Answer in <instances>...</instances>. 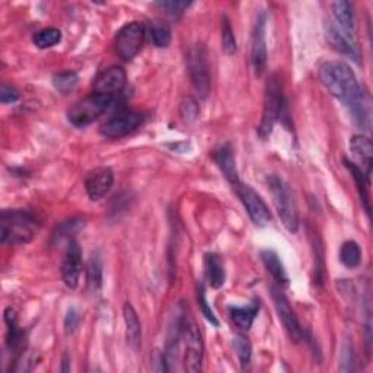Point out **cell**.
I'll list each match as a JSON object with an SVG mask.
<instances>
[{
	"label": "cell",
	"instance_id": "1",
	"mask_svg": "<svg viewBox=\"0 0 373 373\" xmlns=\"http://www.w3.org/2000/svg\"><path fill=\"white\" fill-rule=\"evenodd\" d=\"M320 79L322 85L348 108L353 122L366 129L369 126V108L358 77L351 67L339 60L327 62L320 67Z\"/></svg>",
	"mask_w": 373,
	"mask_h": 373
},
{
	"label": "cell",
	"instance_id": "2",
	"mask_svg": "<svg viewBox=\"0 0 373 373\" xmlns=\"http://www.w3.org/2000/svg\"><path fill=\"white\" fill-rule=\"evenodd\" d=\"M40 222L27 210L5 209L0 214V241L5 245H25L37 235Z\"/></svg>",
	"mask_w": 373,
	"mask_h": 373
},
{
	"label": "cell",
	"instance_id": "3",
	"mask_svg": "<svg viewBox=\"0 0 373 373\" xmlns=\"http://www.w3.org/2000/svg\"><path fill=\"white\" fill-rule=\"evenodd\" d=\"M267 184L270 188L274 207L277 210V214L283 226L290 233H296L299 229V211L290 185L282 178V176L276 174H271L267 176Z\"/></svg>",
	"mask_w": 373,
	"mask_h": 373
},
{
	"label": "cell",
	"instance_id": "4",
	"mask_svg": "<svg viewBox=\"0 0 373 373\" xmlns=\"http://www.w3.org/2000/svg\"><path fill=\"white\" fill-rule=\"evenodd\" d=\"M284 104L286 103H284L283 85L280 77L277 74H271L266 85L263 115L259 126V134L261 139H267V137L271 134L274 124L277 123V120L283 114Z\"/></svg>",
	"mask_w": 373,
	"mask_h": 373
},
{
	"label": "cell",
	"instance_id": "5",
	"mask_svg": "<svg viewBox=\"0 0 373 373\" xmlns=\"http://www.w3.org/2000/svg\"><path fill=\"white\" fill-rule=\"evenodd\" d=\"M183 321V340L185 344V358H184V367L190 373H197L202 370L203 362V339L202 332L195 324L191 313H187V309L181 312Z\"/></svg>",
	"mask_w": 373,
	"mask_h": 373
},
{
	"label": "cell",
	"instance_id": "6",
	"mask_svg": "<svg viewBox=\"0 0 373 373\" xmlns=\"http://www.w3.org/2000/svg\"><path fill=\"white\" fill-rule=\"evenodd\" d=\"M114 96L104 93H92L79 103H76L69 111V122L76 127H84L93 123L112 104Z\"/></svg>",
	"mask_w": 373,
	"mask_h": 373
},
{
	"label": "cell",
	"instance_id": "7",
	"mask_svg": "<svg viewBox=\"0 0 373 373\" xmlns=\"http://www.w3.org/2000/svg\"><path fill=\"white\" fill-rule=\"evenodd\" d=\"M187 67L194 91L200 98L206 100L210 93V70L207 63V53L202 44H195L188 48Z\"/></svg>",
	"mask_w": 373,
	"mask_h": 373
},
{
	"label": "cell",
	"instance_id": "8",
	"mask_svg": "<svg viewBox=\"0 0 373 373\" xmlns=\"http://www.w3.org/2000/svg\"><path fill=\"white\" fill-rule=\"evenodd\" d=\"M145 41V27L140 22H129L115 35L114 48L117 55L129 62L140 51Z\"/></svg>",
	"mask_w": 373,
	"mask_h": 373
},
{
	"label": "cell",
	"instance_id": "9",
	"mask_svg": "<svg viewBox=\"0 0 373 373\" xmlns=\"http://www.w3.org/2000/svg\"><path fill=\"white\" fill-rule=\"evenodd\" d=\"M232 188L238 194V197L241 199L252 223L260 228L267 226L271 221V213L266 202L261 199V195L255 190H252L248 184H244L242 181L232 185Z\"/></svg>",
	"mask_w": 373,
	"mask_h": 373
},
{
	"label": "cell",
	"instance_id": "10",
	"mask_svg": "<svg viewBox=\"0 0 373 373\" xmlns=\"http://www.w3.org/2000/svg\"><path fill=\"white\" fill-rule=\"evenodd\" d=\"M271 298H273L274 308H276V312L279 315V320L282 321L283 328L287 332L289 339L293 343H299L303 337V331H302V327L299 324L296 313H294L293 308L290 306L289 299L286 298V294L282 292L280 287L273 286L271 287Z\"/></svg>",
	"mask_w": 373,
	"mask_h": 373
},
{
	"label": "cell",
	"instance_id": "11",
	"mask_svg": "<svg viewBox=\"0 0 373 373\" xmlns=\"http://www.w3.org/2000/svg\"><path fill=\"white\" fill-rule=\"evenodd\" d=\"M267 15L261 12L254 24L251 38V62L255 74L261 76L267 67V41H266Z\"/></svg>",
	"mask_w": 373,
	"mask_h": 373
},
{
	"label": "cell",
	"instance_id": "12",
	"mask_svg": "<svg viewBox=\"0 0 373 373\" xmlns=\"http://www.w3.org/2000/svg\"><path fill=\"white\" fill-rule=\"evenodd\" d=\"M143 123V117L137 112L126 111L120 112L103 124L101 133L108 137V139H120L134 130L139 129Z\"/></svg>",
	"mask_w": 373,
	"mask_h": 373
},
{
	"label": "cell",
	"instance_id": "13",
	"mask_svg": "<svg viewBox=\"0 0 373 373\" xmlns=\"http://www.w3.org/2000/svg\"><path fill=\"white\" fill-rule=\"evenodd\" d=\"M82 271V249L74 240H69L62 264V277L67 287L76 289Z\"/></svg>",
	"mask_w": 373,
	"mask_h": 373
},
{
	"label": "cell",
	"instance_id": "14",
	"mask_svg": "<svg viewBox=\"0 0 373 373\" xmlns=\"http://www.w3.org/2000/svg\"><path fill=\"white\" fill-rule=\"evenodd\" d=\"M127 82L126 70L120 66H111L96 76L93 82V92L114 96L123 91Z\"/></svg>",
	"mask_w": 373,
	"mask_h": 373
},
{
	"label": "cell",
	"instance_id": "15",
	"mask_svg": "<svg viewBox=\"0 0 373 373\" xmlns=\"http://www.w3.org/2000/svg\"><path fill=\"white\" fill-rule=\"evenodd\" d=\"M114 184V174L110 168H96L86 175L85 190L93 202L104 199Z\"/></svg>",
	"mask_w": 373,
	"mask_h": 373
},
{
	"label": "cell",
	"instance_id": "16",
	"mask_svg": "<svg viewBox=\"0 0 373 373\" xmlns=\"http://www.w3.org/2000/svg\"><path fill=\"white\" fill-rule=\"evenodd\" d=\"M213 159L218 164L219 169L225 175V178L230 183V185H235L241 181L237 169V162H235V152L230 143H222L216 148L213 150Z\"/></svg>",
	"mask_w": 373,
	"mask_h": 373
},
{
	"label": "cell",
	"instance_id": "17",
	"mask_svg": "<svg viewBox=\"0 0 373 373\" xmlns=\"http://www.w3.org/2000/svg\"><path fill=\"white\" fill-rule=\"evenodd\" d=\"M325 34H327V41L334 50H337L339 53L348 55L350 58H353V60L358 62L359 53L356 46L353 44L351 38L347 37L336 24L328 22L325 27Z\"/></svg>",
	"mask_w": 373,
	"mask_h": 373
},
{
	"label": "cell",
	"instance_id": "18",
	"mask_svg": "<svg viewBox=\"0 0 373 373\" xmlns=\"http://www.w3.org/2000/svg\"><path fill=\"white\" fill-rule=\"evenodd\" d=\"M5 322L8 325V336H6V344L9 350L15 356H21L25 351V334L24 331L18 327L15 310L12 308H8L5 310Z\"/></svg>",
	"mask_w": 373,
	"mask_h": 373
},
{
	"label": "cell",
	"instance_id": "19",
	"mask_svg": "<svg viewBox=\"0 0 373 373\" xmlns=\"http://www.w3.org/2000/svg\"><path fill=\"white\" fill-rule=\"evenodd\" d=\"M123 317H124V322H126L127 343L134 351H137L140 348V344H142V327H140L139 317H137V313H136V310L130 302L124 303Z\"/></svg>",
	"mask_w": 373,
	"mask_h": 373
},
{
	"label": "cell",
	"instance_id": "20",
	"mask_svg": "<svg viewBox=\"0 0 373 373\" xmlns=\"http://www.w3.org/2000/svg\"><path fill=\"white\" fill-rule=\"evenodd\" d=\"M204 277L213 289H221L225 283V267L218 254L210 252L204 257Z\"/></svg>",
	"mask_w": 373,
	"mask_h": 373
},
{
	"label": "cell",
	"instance_id": "21",
	"mask_svg": "<svg viewBox=\"0 0 373 373\" xmlns=\"http://www.w3.org/2000/svg\"><path fill=\"white\" fill-rule=\"evenodd\" d=\"M332 15L339 28L350 38L355 34V12H353V5L346 2V0H339L331 5Z\"/></svg>",
	"mask_w": 373,
	"mask_h": 373
},
{
	"label": "cell",
	"instance_id": "22",
	"mask_svg": "<svg viewBox=\"0 0 373 373\" xmlns=\"http://www.w3.org/2000/svg\"><path fill=\"white\" fill-rule=\"evenodd\" d=\"M350 149H351V153L355 155L362 164H365L366 166L365 175H366V178L370 181L372 161H373V145L370 139L363 134L353 136V139L350 140Z\"/></svg>",
	"mask_w": 373,
	"mask_h": 373
},
{
	"label": "cell",
	"instance_id": "23",
	"mask_svg": "<svg viewBox=\"0 0 373 373\" xmlns=\"http://www.w3.org/2000/svg\"><path fill=\"white\" fill-rule=\"evenodd\" d=\"M260 309L259 301H254L248 306H230L229 308V317L233 321V324L237 325L242 331H248L252 327L254 320L257 318V313Z\"/></svg>",
	"mask_w": 373,
	"mask_h": 373
},
{
	"label": "cell",
	"instance_id": "24",
	"mask_svg": "<svg viewBox=\"0 0 373 373\" xmlns=\"http://www.w3.org/2000/svg\"><path fill=\"white\" fill-rule=\"evenodd\" d=\"M261 259H263V263L266 264L267 270L273 274V277L276 279L280 284L287 286L289 279H287L284 266H283L282 260L279 259V255L271 249H266L261 252Z\"/></svg>",
	"mask_w": 373,
	"mask_h": 373
},
{
	"label": "cell",
	"instance_id": "25",
	"mask_svg": "<svg viewBox=\"0 0 373 373\" xmlns=\"http://www.w3.org/2000/svg\"><path fill=\"white\" fill-rule=\"evenodd\" d=\"M86 283L91 292H98L103 287V260L96 252L91 255L88 263Z\"/></svg>",
	"mask_w": 373,
	"mask_h": 373
},
{
	"label": "cell",
	"instance_id": "26",
	"mask_svg": "<svg viewBox=\"0 0 373 373\" xmlns=\"http://www.w3.org/2000/svg\"><path fill=\"white\" fill-rule=\"evenodd\" d=\"M340 260L348 268H356L362 263V251L356 241H346L340 248Z\"/></svg>",
	"mask_w": 373,
	"mask_h": 373
},
{
	"label": "cell",
	"instance_id": "27",
	"mask_svg": "<svg viewBox=\"0 0 373 373\" xmlns=\"http://www.w3.org/2000/svg\"><path fill=\"white\" fill-rule=\"evenodd\" d=\"M344 164L348 168V171L351 172L353 175V178H355L356 181V185L359 188V192H360V197H362V202L365 204V209L369 214L370 211V206H369V195H367V185H369V180L366 178V175L363 174L362 168H359L356 164H353V162H348L347 159H344Z\"/></svg>",
	"mask_w": 373,
	"mask_h": 373
},
{
	"label": "cell",
	"instance_id": "28",
	"mask_svg": "<svg viewBox=\"0 0 373 373\" xmlns=\"http://www.w3.org/2000/svg\"><path fill=\"white\" fill-rule=\"evenodd\" d=\"M62 40V31L57 30V28H46L38 31L37 34H34L32 37V41L38 48H50L54 47L55 44L60 43Z\"/></svg>",
	"mask_w": 373,
	"mask_h": 373
},
{
	"label": "cell",
	"instance_id": "29",
	"mask_svg": "<svg viewBox=\"0 0 373 373\" xmlns=\"http://www.w3.org/2000/svg\"><path fill=\"white\" fill-rule=\"evenodd\" d=\"M77 82H79V76H77L76 72H70V70L60 72L53 77L54 88L63 95L70 93L76 88Z\"/></svg>",
	"mask_w": 373,
	"mask_h": 373
},
{
	"label": "cell",
	"instance_id": "30",
	"mask_svg": "<svg viewBox=\"0 0 373 373\" xmlns=\"http://www.w3.org/2000/svg\"><path fill=\"white\" fill-rule=\"evenodd\" d=\"M200 114V105L197 100L192 96H184L183 101L180 104V115L181 119L187 123H192L199 119Z\"/></svg>",
	"mask_w": 373,
	"mask_h": 373
},
{
	"label": "cell",
	"instance_id": "31",
	"mask_svg": "<svg viewBox=\"0 0 373 373\" xmlns=\"http://www.w3.org/2000/svg\"><path fill=\"white\" fill-rule=\"evenodd\" d=\"M221 30H222V44L226 54H235L237 53V40H235V34L230 27V21L228 16H222L221 21Z\"/></svg>",
	"mask_w": 373,
	"mask_h": 373
},
{
	"label": "cell",
	"instance_id": "32",
	"mask_svg": "<svg viewBox=\"0 0 373 373\" xmlns=\"http://www.w3.org/2000/svg\"><path fill=\"white\" fill-rule=\"evenodd\" d=\"M233 348L237 351V355L240 358L241 366L247 367L251 362V343L248 341V339L245 336H241V334H237V336L233 337Z\"/></svg>",
	"mask_w": 373,
	"mask_h": 373
},
{
	"label": "cell",
	"instance_id": "33",
	"mask_svg": "<svg viewBox=\"0 0 373 373\" xmlns=\"http://www.w3.org/2000/svg\"><path fill=\"white\" fill-rule=\"evenodd\" d=\"M150 38L156 47L165 48L171 43V30L164 24H153L150 27Z\"/></svg>",
	"mask_w": 373,
	"mask_h": 373
},
{
	"label": "cell",
	"instance_id": "34",
	"mask_svg": "<svg viewBox=\"0 0 373 373\" xmlns=\"http://www.w3.org/2000/svg\"><path fill=\"white\" fill-rule=\"evenodd\" d=\"M84 226H85V223H84L82 219L66 221V222H63L60 226L57 228V230L53 233V238L58 240V241H60L65 237L69 238V237H72V235H74L77 230H81ZM69 240H72V238H69Z\"/></svg>",
	"mask_w": 373,
	"mask_h": 373
},
{
	"label": "cell",
	"instance_id": "35",
	"mask_svg": "<svg viewBox=\"0 0 373 373\" xmlns=\"http://www.w3.org/2000/svg\"><path fill=\"white\" fill-rule=\"evenodd\" d=\"M156 6H159L161 9H164L168 15L172 16H180L183 15L190 6V2H175V0H166V2H158Z\"/></svg>",
	"mask_w": 373,
	"mask_h": 373
},
{
	"label": "cell",
	"instance_id": "36",
	"mask_svg": "<svg viewBox=\"0 0 373 373\" xmlns=\"http://www.w3.org/2000/svg\"><path fill=\"white\" fill-rule=\"evenodd\" d=\"M197 299H199V303H200V308H202V312H203V315L213 324V325H218V320H216L214 317V313L213 310L210 309V306L207 305V301H206V294H204V289L203 286L200 284L199 289H197Z\"/></svg>",
	"mask_w": 373,
	"mask_h": 373
},
{
	"label": "cell",
	"instance_id": "37",
	"mask_svg": "<svg viewBox=\"0 0 373 373\" xmlns=\"http://www.w3.org/2000/svg\"><path fill=\"white\" fill-rule=\"evenodd\" d=\"M341 370L343 372H351L353 370V363H355V353H353L351 343L346 341L341 353Z\"/></svg>",
	"mask_w": 373,
	"mask_h": 373
},
{
	"label": "cell",
	"instance_id": "38",
	"mask_svg": "<svg viewBox=\"0 0 373 373\" xmlns=\"http://www.w3.org/2000/svg\"><path fill=\"white\" fill-rule=\"evenodd\" d=\"M18 98H19V93L13 86L2 85V89H0V101H2L4 104H12L18 101Z\"/></svg>",
	"mask_w": 373,
	"mask_h": 373
},
{
	"label": "cell",
	"instance_id": "39",
	"mask_svg": "<svg viewBox=\"0 0 373 373\" xmlns=\"http://www.w3.org/2000/svg\"><path fill=\"white\" fill-rule=\"evenodd\" d=\"M81 321V315L79 312H77L74 308L69 309L67 315H66V320H65V327H66V331L67 332H73L77 327V324H79Z\"/></svg>",
	"mask_w": 373,
	"mask_h": 373
}]
</instances>
